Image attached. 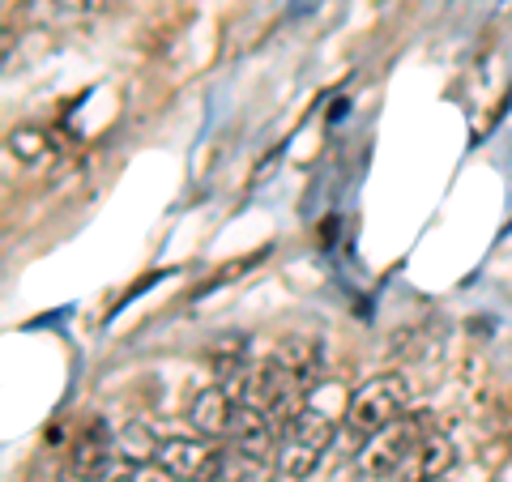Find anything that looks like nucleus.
Returning <instances> with one entry per match:
<instances>
[{
  "label": "nucleus",
  "instance_id": "nucleus-4",
  "mask_svg": "<svg viewBox=\"0 0 512 482\" xmlns=\"http://www.w3.org/2000/svg\"><path fill=\"white\" fill-rule=\"evenodd\" d=\"M158 470L175 482H214L222 470H227V457L222 448H214L205 436H171L158 448Z\"/></svg>",
  "mask_w": 512,
  "mask_h": 482
},
{
  "label": "nucleus",
  "instance_id": "nucleus-9",
  "mask_svg": "<svg viewBox=\"0 0 512 482\" xmlns=\"http://www.w3.org/2000/svg\"><path fill=\"white\" fill-rule=\"evenodd\" d=\"M158 448H163V440L154 436L150 423H124V427L116 431V457L133 461V465L158 461Z\"/></svg>",
  "mask_w": 512,
  "mask_h": 482
},
{
  "label": "nucleus",
  "instance_id": "nucleus-3",
  "mask_svg": "<svg viewBox=\"0 0 512 482\" xmlns=\"http://www.w3.org/2000/svg\"><path fill=\"white\" fill-rule=\"evenodd\" d=\"M427 431H431V427H427V419H419V414H402V419H397L393 427L376 431V436L363 444V453H359L363 478H372V482H393V478H402V470L410 465L414 448L423 444Z\"/></svg>",
  "mask_w": 512,
  "mask_h": 482
},
{
  "label": "nucleus",
  "instance_id": "nucleus-11",
  "mask_svg": "<svg viewBox=\"0 0 512 482\" xmlns=\"http://www.w3.org/2000/svg\"><path fill=\"white\" fill-rule=\"evenodd\" d=\"M103 9V0H35L30 18L35 22H82Z\"/></svg>",
  "mask_w": 512,
  "mask_h": 482
},
{
  "label": "nucleus",
  "instance_id": "nucleus-13",
  "mask_svg": "<svg viewBox=\"0 0 512 482\" xmlns=\"http://www.w3.org/2000/svg\"><path fill=\"white\" fill-rule=\"evenodd\" d=\"M94 482H137V465L124 461V457H111V461L103 465V474L94 478Z\"/></svg>",
  "mask_w": 512,
  "mask_h": 482
},
{
  "label": "nucleus",
  "instance_id": "nucleus-5",
  "mask_svg": "<svg viewBox=\"0 0 512 482\" xmlns=\"http://www.w3.org/2000/svg\"><path fill=\"white\" fill-rule=\"evenodd\" d=\"M235 410H239V401L227 389H222V384H214V389H201L197 397H192L188 423L205 440H227L231 436V423H235Z\"/></svg>",
  "mask_w": 512,
  "mask_h": 482
},
{
  "label": "nucleus",
  "instance_id": "nucleus-6",
  "mask_svg": "<svg viewBox=\"0 0 512 482\" xmlns=\"http://www.w3.org/2000/svg\"><path fill=\"white\" fill-rule=\"evenodd\" d=\"M231 453L235 457H244V461H261L269 453H278V436H274V423L265 419L261 410H252V406H239L235 410V423H231Z\"/></svg>",
  "mask_w": 512,
  "mask_h": 482
},
{
  "label": "nucleus",
  "instance_id": "nucleus-12",
  "mask_svg": "<svg viewBox=\"0 0 512 482\" xmlns=\"http://www.w3.org/2000/svg\"><path fill=\"white\" fill-rule=\"evenodd\" d=\"M9 150L22 158V163H39L52 150V137L43 133V128H13L9 133Z\"/></svg>",
  "mask_w": 512,
  "mask_h": 482
},
{
  "label": "nucleus",
  "instance_id": "nucleus-10",
  "mask_svg": "<svg viewBox=\"0 0 512 482\" xmlns=\"http://www.w3.org/2000/svg\"><path fill=\"white\" fill-rule=\"evenodd\" d=\"M274 359H282V363L291 367V372H295L303 384H308V389L316 384V372H320V346H316V342H308V337H286L282 350H278Z\"/></svg>",
  "mask_w": 512,
  "mask_h": 482
},
{
  "label": "nucleus",
  "instance_id": "nucleus-14",
  "mask_svg": "<svg viewBox=\"0 0 512 482\" xmlns=\"http://www.w3.org/2000/svg\"><path fill=\"white\" fill-rule=\"evenodd\" d=\"M436 482H440V478H436Z\"/></svg>",
  "mask_w": 512,
  "mask_h": 482
},
{
  "label": "nucleus",
  "instance_id": "nucleus-2",
  "mask_svg": "<svg viewBox=\"0 0 512 482\" xmlns=\"http://www.w3.org/2000/svg\"><path fill=\"white\" fill-rule=\"evenodd\" d=\"M406 410H410L406 376H397V372L372 376L367 384H359V389L350 393V401H346V431L350 436H359V440H372L376 431L393 427Z\"/></svg>",
  "mask_w": 512,
  "mask_h": 482
},
{
  "label": "nucleus",
  "instance_id": "nucleus-7",
  "mask_svg": "<svg viewBox=\"0 0 512 482\" xmlns=\"http://www.w3.org/2000/svg\"><path fill=\"white\" fill-rule=\"evenodd\" d=\"M116 457V431H111L103 419H90V427L82 431V436L73 440V453H69V470L77 478L94 482L103 474V465Z\"/></svg>",
  "mask_w": 512,
  "mask_h": 482
},
{
  "label": "nucleus",
  "instance_id": "nucleus-1",
  "mask_svg": "<svg viewBox=\"0 0 512 482\" xmlns=\"http://www.w3.org/2000/svg\"><path fill=\"white\" fill-rule=\"evenodd\" d=\"M329 444H333V419L316 406H303L278 436V453H274L278 478L282 482H303L320 465Z\"/></svg>",
  "mask_w": 512,
  "mask_h": 482
},
{
  "label": "nucleus",
  "instance_id": "nucleus-8",
  "mask_svg": "<svg viewBox=\"0 0 512 482\" xmlns=\"http://www.w3.org/2000/svg\"><path fill=\"white\" fill-rule=\"evenodd\" d=\"M453 457H457L453 440L440 436V431H427L423 444L414 448V457H410V465L402 470L397 482H436V478H444L448 465H453Z\"/></svg>",
  "mask_w": 512,
  "mask_h": 482
}]
</instances>
